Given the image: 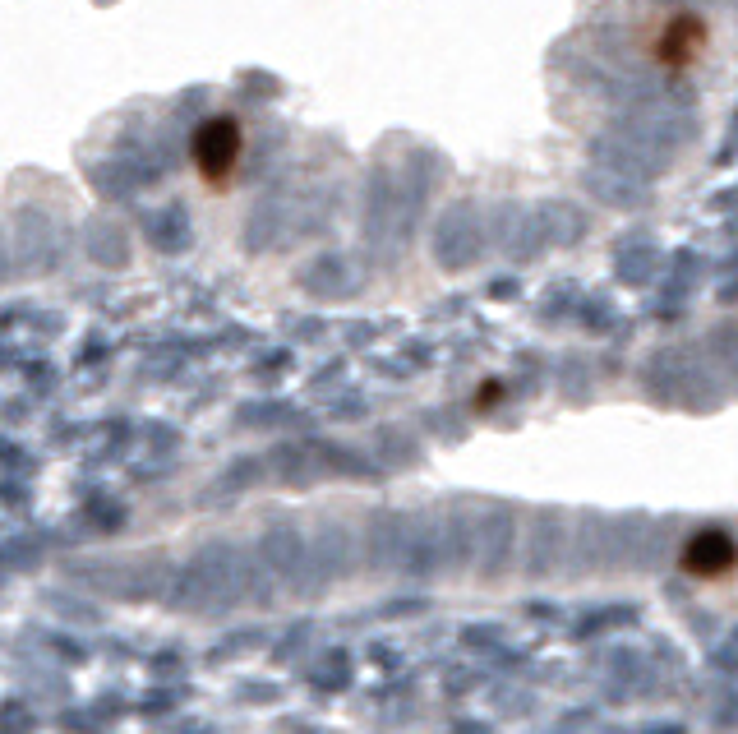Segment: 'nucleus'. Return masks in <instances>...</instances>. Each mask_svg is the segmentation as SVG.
Instances as JSON below:
<instances>
[{
	"mask_svg": "<svg viewBox=\"0 0 738 734\" xmlns=\"http://www.w3.org/2000/svg\"><path fill=\"white\" fill-rule=\"evenodd\" d=\"M706 47H711V28H706V19L697 10H669L655 19L651 37H646V56H651L660 70H692V65L706 56Z\"/></svg>",
	"mask_w": 738,
	"mask_h": 734,
	"instance_id": "obj_1",
	"label": "nucleus"
},
{
	"mask_svg": "<svg viewBox=\"0 0 738 734\" xmlns=\"http://www.w3.org/2000/svg\"><path fill=\"white\" fill-rule=\"evenodd\" d=\"M245 157V130L236 116H208L190 134V162L208 185H227Z\"/></svg>",
	"mask_w": 738,
	"mask_h": 734,
	"instance_id": "obj_2",
	"label": "nucleus"
},
{
	"mask_svg": "<svg viewBox=\"0 0 738 734\" xmlns=\"http://www.w3.org/2000/svg\"><path fill=\"white\" fill-rule=\"evenodd\" d=\"M679 568L697 582H725L729 573H738V541L725 527L692 531L679 550Z\"/></svg>",
	"mask_w": 738,
	"mask_h": 734,
	"instance_id": "obj_3",
	"label": "nucleus"
},
{
	"mask_svg": "<svg viewBox=\"0 0 738 734\" xmlns=\"http://www.w3.org/2000/svg\"><path fill=\"white\" fill-rule=\"evenodd\" d=\"M503 398V384H480V398H476V407L485 411V407H494V402Z\"/></svg>",
	"mask_w": 738,
	"mask_h": 734,
	"instance_id": "obj_4",
	"label": "nucleus"
}]
</instances>
